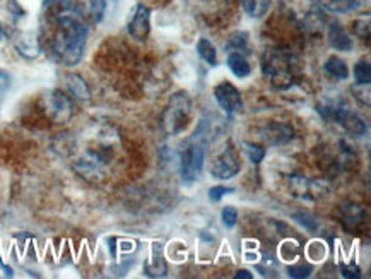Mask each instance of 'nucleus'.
Wrapping results in <instances>:
<instances>
[{
    "label": "nucleus",
    "mask_w": 371,
    "mask_h": 279,
    "mask_svg": "<svg viewBox=\"0 0 371 279\" xmlns=\"http://www.w3.org/2000/svg\"><path fill=\"white\" fill-rule=\"evenodd\" d=\"M45 108H47L48 117L57 123L69 122L71 117L74 115L72 99L69 98L67 95H64L62 91L48 93L47 98H45Z\"/></svg>",
    "instance_id": "8"
},
{
    "label": "nucleus",
    "mask_w": 371,
    "mask_h": 279,
    "mask_svg": "<svg viewBox=\"0 0 371 279\" xmlns=\"http://www.w3.org/2000/svg\"><path fill=\"white\" fill-rule=\"evenodd\" d=\"M289 276L291 278H308L311 274V267L307 264H300V266L289 267Z\"/></svg>",
    "instance_id": "30"
},
{
    "label": "nucleus",
    "mask_w": 371,
    "mask_h": 279,
    "mask_svg": "<svg viewBox=\"0 0 371 279\" xmlns=\"http://www.w3.org/2000/svg\"><path fill=\"white\" fill-rule=\"evenodd\" d=\"M228 67L238 79H245L252 74V65L240 51H233V53L228 55Z\"/></svg>",
    "instance_id": "16"
},
{
    "label": "nucleus",
    "mask_w": 371,
    "mask_h": 279,
    "mask_svg": "<svg viewBox=\"0 0 371 279\" xmlns=\"http://www.w3.org/2000/svg\"><path fill=\"white\" fill-rule=\"evenodd\" d=\"M112 134H98L91 146L84 147L74 160V170L89 182H101L108 173L113 160Z\"/></svg>",
    "instance_id": "2"
},
{
    "label": "nucleus",
    "mask_w": 371,
    "mask_h": 279,
    "mask_svg": "<svg viewBox=\"0 0 371 279\" xmlns=\"http://www.w3.org/2000/svg\"><path fill=\"white\" fill-rule=\"evenodd\" d=\"M237 278H238V279H240V278H243V279H252L253 276L248 273V271H238V273H237Z\"/></svg>",
    "instance_id": "33"
},
{
    "label": "nucleus",
    "mask_w": 371,
    "mask_h": 279,
    "mask_svg": "<svg viewBox=\"0 0 371 279\" xmlns=\"http://www.w3.org/2000/svg\"><path fill=\"white\" fill-rule=\"evenodd\" d=\"M328 43H331L332 48L339 51H349L352 50V40L349 38V34L342 29V26L339 24H331L327 31Z\"/></svg>",
    "instance_id": "14"
},
{
    "label": "nucleus",
    "mask_w": 371,
    "mask_h": 279,
    "mask_svg": "<svg viewBox=\"0 0 371 279\" xmlns=\"http://www.w3.org/2000/svg\"><path fill=\"white\" fill-rule=\"evenodd\" d=\"M341 269H342V276L344 278H359V269H356V267H348L342 264Z\"/></svg>",
    "instance_id": "32"
},
{
    "label": "nucleus",
    "mask_w": 371,
    "mask_h": 279,
    "mask_svg": "<svg viewBox=\"0 0 371 279\" xmlns=\"http://www.w3.org/2000/svg\"><path fill=\"white\" fill-rule=\"evenodd\" d=\"M231 192H233V189L223 187V185H217V187H213L209 191V199H211V201H214V202H219L223 195L231 194Z\"/></svg>",
    "instance_id": "29"
},
{
    "label": "nucleus",
    "mask_w": 371,
    "mask_h": 279,
    "mask_svg": "<svg viewBox=\"0 0 371 279\" xmlns=\"http://www.w3.org/2000/svg\"><path fill=\"white\" fill-rule=\"evenodd\" d=\"M105 10L106 0H93L91 5H89V14H91L95 23H101V19L105 17Z\"/></svg>",
    "instance_id": "25"
},
{
    "label": "nucleus",
    "mask_w": 371,
    "mask_h": 279,
    "mask_svg": "<svg viewBox=\"0 0 371 279\" xmlns=\"http://www.w3.org/2000/svg\"><path fill=\"white\" fill-rule=\"evenodd\" d=\"M283 5L291 21L308 33H317L325 24L322 7L313 0H283Z\"/></svg>",
    "instance_id": "4"
},
{
    "label": "nucleus",
    "mask_w": 371,
    "mask_h": 279,
    "mask_svg": "<svg viewBox=\"0 0 371 279\" xmlns=\"http://www.w3.org/2000/svg\"><path fill=\"white\" fill-rule=\"evenodd\" d=\"M65 86H67L69 93H71L74 98L81 99V101H88L91 99V89H89L88 82L77 74H69L65 77Z\"/></svg>",
    "instance_id": "15"
},
{
    "label": "nucleus",
    "mask_w": 371,
    "mask_h": 279,
    "mask_svg": "<svg viewBox=\"0 0 371 279\" xmlns=\"http://www.w3.org/2000/svg\"><path fill=\"white\" fill-rule=\"evenodd\" d=\"M0 40H2V26H0Z\"/></svg>",
    "instance_id": "35"
},
{
    "label": "nucleus",
    "mask_w": 371,
    "mask_h": 279,
    "mask_svg": "<svg viewBox=\"0 0 371 279\" xmlns=\"http://www.w3.org/2000/svg\"><path fill=\"white\" fill-rule=\"evenodd\" d=\"M221 216H223V223L226 228H233V226L237 225L238 211L235 208H224L223 213H221Z\"/></svg>",
    "instance_id": "28"
},
{
    "label": "nucleus",
    "mask_w": 371,
    "mask_h": 279,
    "mask_svg": "<svg viewBox=\"0 0 371 279\" xmlns=\"http://www.w3.org/2000/svg\"><path fill=\"white\" fill-rule=\"evenodd\" d=\"M240 171V163H238V158L235 154L233 146L228 144L223 147L219 154L214 158L213 165H211V175L219 180H230L235 175H238Z\"/></svg>",
    "instance_id": "9"
},
{
    "label": "nucleus",
    "mask_w": 371,
    "mask_h": 279,
    "mask_svg": "<svg viewBox=\"0 0 371 279\" xmlns=\"http://www.w3.org/2000/svg\"><path fill=\"white\" fill-rule=\"evenodd\" d=\"M190 115H192V99L189 93H175L161 117V127L166 136H176L183 132L189 125Z\"/></svg>",
    "instance_id": "3"
},
{
    "label": "nucleus",
    "mask_w": 371,
    "mask_h": 279,
    "mask_svg": "<svg viewBox=\"0 0 371 279\" xmlns=\"http://www.w3.org/2000/svg\"><path fill=\"white\" fill-rule=\"evenodd\" d=\"M320 113L325 119L334 120L337 125H341L346 132L352 134V136H365L366 130H368L365 117L344 105L320 106Z\"/></svg>",
    "instance_id": "6"
},
{
    "label": "nucleus",
    "mask_w": 371,
    "mask_h": 279,
    "mask_svg": "<svg viewBox=\"0 0 371 279\" xmlns=\"http://www.w3.org/2000/svg\"><path fill=\"white\" fill-rule=\"evenodd\" d=\"M318 5L327 10H332V12L344 14L358 9L359 2L358 0H318Z\"/></svg>",
    "instance_id": "18"
},
{
    "label": "nucleus",
    "mask_w": 371,
    "mask_h": 279,
    "mask_svg": "<svg viewBox=\"0 0 371 279\" xmlns=\"http://www.w3.org/2000/svg\"><path fill=\"white\" fill-rule=\"evenodd\" d=\"M204 2H216V0H204Z\"/></svg>",
    "instance_id": "36"
},
{
    "label": "nucleus",
    "mask_w": 371,
    "mask_h": 279,
    "mask_svg": "<svg viewBox=\"0 0 371 279\" xmlns=\"http://www.w3.org/2000/svg\"><path fill=\"white\" fill-rule=\"evenodd\" d=\"M260 137H262L265 143L279 146V144H286V143H289L291 139H293L294 130L291 129L287 123L272 122V123H269L267 127H263L262 132H260Z\"/></svg>",
    "instance_id": "13"
},
{
    "label": "nucleus",
    "mask_w": 371,
    "mask_h": 279,
    "mask_svg": "<svg viewBox=\"0 0 371 279\" xmlns=\"http://www.w3.org/2000/svg\"><path fill=\"white\" fill-rule=\"evenodd\" d=\"M324 71L327 72V74L331 75V77L342 79V81H344V79H348V75H349L348 64H346V62L342 60V58L335 57V55H334V57L327 58V62L324 64Z\"/></svg>",
    "instance_id": "17"
},
{
    "label": "nucleus",
    "mask_w": 371,
    "mask_h": 279,
    "mask_svg": "<svg viewBox=\"0 0 371 279\" xmlns=\"http://www.w3.org/2000/svg\"><path fill=\"white\" fill-rule=\"evenodd\" d=\"M197 53L200 55L202 60H206L207 64L213 65V67H216L217 65V51H216V48H214V45L211 43L207 38L199 40V43H197Z\"/></svg>",
    "instance_id": "21"
},
{
    "label": "nucleus",
    "mask_w": 371,
    "mask_h": 279,
    "mask_svg": "<svg viewBox=\"0 0 371 279\" xmlns=\"http://www.w3.org/2000/svg\"><path fill=\"white\" fill-rule=\"evenodd\" d=\"M204 161H206V149L202 143L190 144L180 158V173L185 184H193L199 180L204 170Z\"/></svg>",
    "instance_id": "7"
},
{
    "label": "nucleus",
    "mask_w": 371,
    "mask_h": 279,
    "mask_svg": "<svg viewBox=\"0 0 371 279\" xmlns=\"http://www.w3.org/2000/svg\"><path fill=\"white\" fill-rule=\"evenodd\" d=\"M16 47L24 57H36L40 53V45L33 34H21L19 40H16Z\"/></svg>",
    "instance_id": "19"
},
{
    "label": "nucleus",
    "mask_w": 371,
    "mask_h": 279,
    "mask_svg": "<svg viewBox=\"0 0 371 279\" xmlns=\"http://www.w3.org/2000/svg\"><path fill=\"white\" fill-rule=\"evenodd\" d=\"M342 216H344V221L348 226H358L361 225L363 219H365V211H363V208H359V206L356 204H348L344 208V213H342Z\"/></svg>",
    "instance_id": "22"
},
{
    "label": "nucleus",
    "mask_w": 371,
    "mask_h": 279,
    "mask_svg": "<svg viewBox=\"0 0 371 279\" xmlns=\"http://www.w3.org/2000/svg\"><path fill=\"white\" fill-rule=\"evenodd\" d=\"M231 43H235V45H238V41H231ZM230 43V45H231ZM243 45H245V41H240V47H243Z\"/></svg>",
    "instance_id": "34"
},
{
    "label": "nucleus",
    "mask_w": 371,
    "mask_h": 279,
    "mask_svg": "<svg viewBox=\"0 0 371 279\" xmlns=\"http://www.w3.org/2000/svg\"><path fill=\"white\" fill-rule=\"evenodd\" d=\"M245 147H247V154L252 163L259 165L260 161L265 158V149H263L262 146H259V144H247Z\"/></svg>",
    "instance_id": "27"
},
{
    "label": "nucleus",
    "mask_w": 371,
    "mask_h": 279,
    "mask_svg": "<svg viewBox=\"0 0 371 279\" xmlns=\"http://www.w3.org/2000/svg\"><path fill=\"white\" fill-rule=\"evenodd\" d=\"M214 98L226 115H237L243 110V98L231 82H221L214 88Z\"/></svg>",
    "instance_id": "10"
},
{
    "label": "nucleus",
    "mask_w": 371,
    "mask_h": 279,
    "mask_svg": "<svg viewBox=\"0 0 371 279\" xmlns=\"http://www.w3.org/2000/svg\"><path fill=\"white\" fill-rule=\"evenodd\" d=\"M145 271H147L149 276H152V278L165 276L166 264H165V260H163L161 254H159V257L154 254V256H152V259L147 260V264H145Z\"/></svg>",
    "instance_id": "23"
},
{
    "label": "nucleus",
    "mask_w": 371,
    "mask_h": 279,
    "mask_svg": "<svg viewBox=\"0 0 371 279\" xmlns=\"http://www.w3.org/2000/svg\"><path fill=\"white\" fill-rule=\"evenodd\" d=\"M48 19L53 24L50 47L55 58L65 65L81 62L88 40V24L74 0H51Z\"/></svg>",
    "instance_id": "1"
},
{
    "label": "nucleus",
    "mask_w": 371,
    "mask_h": 279,
    "mask_svg": "<svg viewBox=\"0 0 371 279\" xmlns=\"http://www.w3.org/2000/svg\"><path fill=\"white\" fill-rule=\"evenodd\" d=\"M355 79L359 86H370L371 82V67L368 60H361L355 67Z\"/></svg>",
    "instance_id": "24"
},
{
    "label": "nucleus",
    "mask_w": 371,
    "mask_h": 279,
    "mask_svg": "<svg viewBox=\"0 0 371 279\" xmlns=\"http://www.w3.org/2000/svg\"><path fill=\"white\" fill-rule=\"evenodd\" d=\"M241 7L247 12V16L253 17V19H260L269 10L270 0H241Z\"/></svg>",
    "instance_id": "20"
},
{
    "label": "nucleus",
    "mask_w": 371,
    "mask_h": 279,
    "mask_svg": "<svg viewBox=\"0 0 371 279\" xmlns=\"http://www.w3.org/2000/svg\"><path fill=\"white\" fill-rule=\"evenodd\" d=\"M9 86H10L9 75H7L3 71H0V98H2V96L5 95L7 89H9Z\"/></svg>",
    "instance_id": "31"
},
{
    "label": "nucleus",
    "mask_w": 371,
    "mask_h": 279,
    "mask_svg": "<svg viewBox=\"0 0 371 279\" xmlns=\"http://www.w3.org/2000/svg\"><path fill=\"white\" fill-rule=\"evenodd\" d=\"M293 218L296 219V221L300 223L301 226H304L307 230H310V232H315V230H318L317 218H313V216L308 215V213H296V215H294Z\"/></svg>",
    "instance_id": "26"
},
{
    "label": "nucleus",
    "mask_w": 371,
    "mask_h": 279,
    "mask_svg": "<svg viewBox=\"0 0 371 279\" xmlns=\"http://www.w3.org/2000/svg\"><path fill=\"white\" fill-rule=\"evenodd\" d=\"M263 72L276 88H289L294 82V57L289 51H269L263 57Z\"/></svg>",
    "instance_id": "5"
},
{
    "label": "nucleus",
    "mask_w": 371,
    "mask_h": 279,
    "mask_svg": "<svg viewBox=\"0 0 371 279\" xmlns=\"http://www.w3.org/2000/svg\"><path fill=\"white\" fill-rule=\"evenodd\" d=\"M291 189H293V194L298 195L301 199H307V201H315V199L324 197L325 185L324 182L318 180H310L307 177H293L291 178Z\"/></svg>",
    "instance_id": "12"
},
{
    "label": "nucleus",
    "mask_w": 371,
    "mask_h": 279,
    "mask_svg": "<svg viewBox=\"0 0 371 279\" xmlns=\"http://www.w3.org/2000/svg\"><path fill=\"white\" fill-rule=\"evenodd\" d=\"M127 31L134 40L144 41L151 31V10L144 3H137L128 19Z\"/></svg>",
    "instance_id": "11"
}]
</instances>
